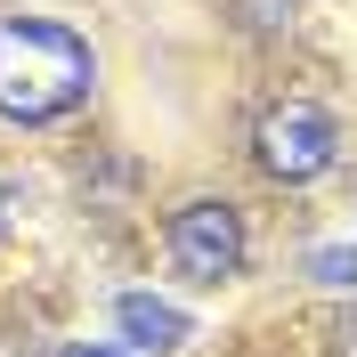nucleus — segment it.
I'll return each mask as SVG.
<instances>
[{
    "mask_svg": "<svg viewBox=\"0 0 357 357\" xmlns=\"http://www.w3.org/2000/svg\"><path fill=\"white\" fill-rule=\"evenodd\" d=\"M98 82V57L73 24L57 17H0V122L17 130H49Z\"/></svg>",
    "mask_w": 357,
    "mask_h": 357,
    "instance_id": "f257e3e1",
    "label": "nucleus"
},
{
    "mask_svg": "<svg viewBox=\"0 0 357 357\" xmlns=\"http://www.w3.org/2000/svg\"><path fill=\"white\" fill-rule=\"evenodd\" d=\"M252 162H260L276 187H317V178L341 162V122L317 98H276V106L252 122Z\"/></svg>",
    "mask_w": 357,
    "mask_h": 357,
    "instance_id": "f03ea898",
    "label": "nucleus"
},
{
    "mask_svg": "<svg viewBox=\"0 0 357 357\" xmlns=\"http://www.w3.org/2000/svg\"><path fill=\"white\" fill-rule=\"evenodd\" d=\"M162 260L187 276V284H227L244 268V211L220 195H195L162 220Z\"/></svg>",
    "mask_w": 357,
    "mask_h": 357,
    "instance_id": "7ed1b4c3",
    "label": "nucleus"
},
{
    "mask_svg": "<svg viewBox=\"0 0 357 357\" xmlns=\"http://www.w3.org/2000/svg\"><path fill=\"white\" fill-rule=\"evenodd\" d=\"M114 325H122L130 349H155V357H171L178 341H187V309H171L162 292H122V301H114Z\"/></svg>",
    "mask_w": 357,
    "mask_h": 357,
    "instance_id": "20e7f679",
    "label": "nucleus"
},
{
    "mask_svg": "<svg viewBox=\"0 0 357 357\" xmlns=\"http://www.w3.org/2000/svg\"><path fill=\"white\" fill-rule=\"evenodd\" d=\"M309 276H317V284L357 292V252H349V244H317V252H309Z\"/></svg>",
    "mask_w": 357,
    "mask_h": 357,
    "instance_id": "39448f33",
    "label": "nucleus"
},
{
    "mask_svg": "<svg viewBox=\"0 0 357 357\" xmlns=\"http://www.w3.org/2000/svg\"><path fill=\"white\" fill-rule=\"evenodd\" d=\"M333 341H341V357H357V292L341 301V325H333Z\"/></svg>",
    "mask_w": 357,
    "mask_h": 357,
    "instance_id": "423d86ee",
    "label": "nucleus"
},
{
    "mask_svg": "<svg viewBox=\"0 0 357 357\" xmlns=\"http://www.w3.org/2000/svg\"><path fill=\"white\" fill-rule=\"evenodd\" d=\"M66 357H130V349H114V341H82V349H66Z\"/></svg>",
    "mask_w": 357,
    "mask_h": 357,
    "instance_id": "0eeeda50",
    "label": "nucleus"
},
{
    "mask_svg": "<svg viewBox=\"0 0 357 357\" xmlns=\"http://www.w3.org/2000/svg\"><path fill=\"white\" fill-rule=\"evenodd\" d=\"M0 227H8V195H0Z\"/></svg>",
    "mask_w": 357,
    "mask_h": 357,
    "instance_id": "6e6552de",
    "label": "nucleus"
},
{
    "mask_svg": "<svg viewBox=\"0 0 357 357\" xmlns=\"http://www.w3.org/2000/svg\"><path fill=\"white\" fill-rule=\"evenodd\" d=\"M0 357H17V349H0Z\"/></svg>",
    "mask_w": 357,
    "mask_h": 357,
    "instance_id": "1a4fd4ad",
    "label": "nucleus"
}]
</instances>
